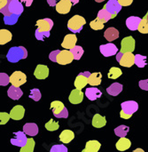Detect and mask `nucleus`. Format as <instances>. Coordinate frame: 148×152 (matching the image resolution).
<instances>
[{"label": "nucleus", "instance_id": "1", "mask_svg": "<svg viewBox=\"0 0 148 152\" xmlns=\"http://www.w3.org/2000/svg\"><path fill=\"white\" fill-rule=\"evenodd\" d=\"M28 57V51L23 46H13L11 47L6 54V58L8 61L16 63L22 59H26Z\"/></svg>", "mask_w": 148, "mask_h": 152}, {"label": "nucleus", "instance_id": "2", "mask_svg": "<svg viewBox=\"0 0 148 152\" xmlns=\"http://www.w3.org/2000/svg\"><path fill=\"white\" fill-rule=\"evenodd\" d=\"M86 20L83 17L80 15H75L67 21V28L74 34L79 33L83 29Z\"/></svg>", "mask_w": 148, "mask_h": 152}, {"label": "nucleus", "instance_id": "3", "mask_svg": "<svg viewBox=\"0 0 148 152\" xmlns=\"http://www.w3.org/2000/svg\"><path fill=\"white\" fill-rule=\"evenodd\" d=\"M91 73L90 71H84V72L78 74L74 83L75 88L78 90H82L83 88H84L85 86L89 84V77H91Z\"/></svg>", "mask_w": 148, "mask_h": 152}, {"label": "nucleus", "instance_id": "4", "mask_svg": "<svg viewBox=\"0 0 148 152\" xmlns=\"http://www.w3.org/2000/svg\"><path fill=\"white\" fill-rule=\"evenodd\" d=\"M13 134H14V137L10 140V142L12 145L17 146V147H20V148H23L27 145L28 139L27 138V136H26L27 134L24 132L19 131V132L14 133Z\"/></svg>", "mask_w": 148, "mask_h": 152}, {"label": "nucleus", "instance_id": "5", "mask_svg": "<svg viewBox=\"0 0 148 152\" xmlns=\"http://www.w3.org/2000/svg\"><path fill=\"white\" fill-rule=\"evenodd\" d=\"M10 81H11L12 86L20 87V86H22L23 84H25L27 82V76L23 72L17 70V71H14L11 75Z\"/></svg>", "mask_w": 148, "mask_h": 152}, {"label": "nucleus", "instance_id": "6", "mask_svg": "<svg viewBox=\"0 0 148 152\" xmlns=\"http://www.w3.org/2000/svg\"><path fill=\"white\" fill-rule=\"evenodd\" d=\"M135 50V39L132 37H126L121 42V51L122 53H133Z\"/></svg>", "mask_w": 148, "mask_h": 152}, {"label": "nucleus", "instance_id": "7", "mask_svg": "<svg viewBox=\"0 0 148 152\" xmlns=\"http://www.w3.org/2000/svg\"><path fill=\"white\" fill-rule=\"evenodd\" d=\"M36 31L38 32H50L53 27V21L50 18L38 20L36 21Z\"/></svg>", "mask_w": 148, "mask_h": 152}, {"label": "nucleus", "instance_id": "8", "mask_svg": "<svg viewBox=\"0 0 148 152\" xmlns=\"http://www.w3.org/2000/svg\"><path fill=\"white\" fill-rule=\"evenodd\" d=\"M74 56L70 50H62L57 57V62L60 65H67L73 61Z\"/></svg>", "mask_w": 148, "mask_h": 152}, {"label": "nucleus", "instance_id": "9", "mask_svg": "<svg viewBox=\"0 0 148 152\" xmlns=\"http://www.w3.org/2000/svg\"><path fill=\"white\" fill-rule=\"evenodd\" d=\"M99 50H100V53L105 57H110V56H113V55H115V54L118 53H117L118 52V48L113 43H108V44H106V45H101L99 46Z\"/></svg>", "mask_w": 148, "mask_h": 152}, {"label": "nucleus", "instance_id": "10", "mask_svg": "<svg viewBox=\"0 0 148 152\" xmlns=\"http://www.w3.org/2000/svg\"><path fill=\"white\" fill-rule=\"evenodd\" d=\"M121 107H122V111H123L125 114L131 117L139 110V104L135 101L124 102L121 104Z\"/></svg>", "mask_w": 148, "mask_h": 152}, {"label": "nucleus", "instance_id": "11", "mask_svg": "<svg viewBox=\"0 0 148 152\" xmlns=\"http://www.w3.org/2000/svg\"><path fill=\"white\" fill-rule=\"evenodd\" d=\"M122 5L118 2V0H109L104 6V8L112 14L113 18H115L117 13L122 10Z\"/></svg>", "mask_w": 148, "mask_h": 152}, {"label": "nucleus", "instance_id": "12", "mask_svg": "<svg viewBox=\"0 0 148 152\" xmlns=\"http://www.w3.org/2000/svg\"><path fill=\"white\" fill-rule=\"evenodd\" d=\"M76 42H77V37L75 34H67L65 36L61 46L67 50H71L75 46Z\"/></svg>", "mask_w": 148, "mask_h": 152}, {"label": "nucleus", "instance_id": "13", "mask_svg": "<svg viewBox=\"0 0 148 152\" xmlns=\"http://www.w3.org/2000/svg\"><path fill=\"white\" fill-rule=\"evenodd\" d=\"M121 66L131 68L135 64V55L132 53H125L123 54L121 61H119Z\"/></svg>", "mask_w": 148, "mask_h": 152}, {"label": "nucleus", "instance_id": "14", "mask_svg": "<svg viewBox=\"0 0 148 152\" xmlns=\"http://www.w3.org/2000/svg\"><path fill=\"white\" fill-rule=\"evenodd\" d=\"M72 5L70 0H60L56 5V11L60 14H67L70 12Z\"/></svg>", "mask_w": 148, "mask_h": 152}, {"label": "nucleus", "instance_id": "15", "mask_svg": "<svg viewBox=\"0 0 148 152\" xmlns=\"http://www.w3.org/2000/svg\"><path fill=\"white\" fill-rule=\"evenodd\" d=\"M8 6H9V10L13 14H17V15H20L23 12V5L21 4V2L20 0H11L8 3Z\"/></svg>", "mask_w": 148, "mask_h": 152}, {"label": "nucleus", "instance_id": "16", "mask_svg": "<svg viewBox=\"0 0 148 152\" xmlns=\"http://www.w3.org/2000/svg\"><path fill=\"white\" fill-rule=\"evenodd\" d=\"M25 114V109L21 105H16L14 106L10 112L11 118L13 120H20L23 118Z\"/></svg>", "mask_w": 148, "mask_h": 152}, {"label": "nucleus", "instance_id": "17", "mask_svg": "<svg viewBox=\"0 0 148 152\" xmlns=\"http://www.w3.org/2000/svg\"><path fill=\"white\" fill-rule=\"evenodd\" d=\"M34 76L37 79H45L49 76V69H48V67L45 66V65H42V64L37 65L36 69H35Z\"/></svg>", "mask_w": 148, "mask_h": 152}, {"label": "nucleus", "instance_id": "18", "mask_svg": "<svg viewBox=\"0 0 148 152\" xmlns=\"http://www.w3.org/2000/svg\"><path fill=\"white\" fill-rule=\"evenodd\" d=\"M68 100L72 104H79L83 100V93L82 92V90H78L75 88L70 93Z\"/></svg>", "mask_w": 148, "mask_h": 152}, {"label": "nucleus", "instance_id": "19", "mask_svg": "<svg viewBox=\"0 0 148 152\" xmlns=\"http://www.w3.org/2000/svg\"><path fill=\"white\" fill-rule=\"evenodd\" d=\"M142 19L138 16H131L126 20V26L130 30H137L141 23Z\"/></svg>", "mask_w": 148, "mask_h": 152}, {"label": "nucleus", "instance_id": "20", "mask_svg": "<svg viewBox=\"0 0 148 152\" xmlns=\"http://www.w3.org/2000/svg\"><path fill=\"white\" fill-rule=\"evenodd\" d=\"M85 95H86V97L90 101H96L97 99H99V97H101L102 93L97 87H93L92 86V87H89V88L86 89Z\"/></svg>", "mask_w": 148, "mask_h": 152}, {"label": "nucleus", "instance_id": "21", "mask_svg": "<svg viewBox=\"0 0 148 152\" xmlns=\"http://www.w3.org/2000/svg\"><path fill=\"white\" fill-rule=\"evenodd\" d=\"M7 94L9 96V98H11L12 100L14 101H18L23 94L22 90L20 87L14 86H11L7 91Z\"/></svg>", "mask_w": 148, "mask_h": 152}, {"label": "nucleus", "instance_id": "22", "mask_svg": "<svg viewBox=\"0 0 148 152\" xmlns=\"http://www.w3.org/2000/svg\"><path fill=\"white\" fill-rule=\"evenodd\" d=\"M23 132L31 137L36 136L38 134V126L35 123H27L23 126Z\"/></svg>", "mask_w": 148, "mask_h": 152}, {"label": "nucleus", "instance_id": "23", "mask_svg": "<svg viewBox=\"0 0 148 152\" xmlns=\"http://www.w3.org/2000/svg\"><path fill=\"white\" fill-rule=\"evenodd\" d=\"M104 37L108 42H112L119 37V31L115 28H113V27L108 28L106 29L104 33Z\"/></svg>", "mask_w": 148, "mask_h": 152}, {"label": "nucleus", "instance_id": "24", "mask_svg": "<svg viewBox=\"0 0 148 152\" xmlns=\"http://www.w3.org/2000/svg\"><path fill=\"white\" fill-rule=\"evenodd\" d=\"M131 146V142L127 139L126 137L123 138H120V140L116 142L115 147L119 151H125L127 150H129Z\"/></svg>", "mask_w": 148, "mask_h": 152}, {"label": "nucleus", "instance_id": "25", "mask_svg": "<svg viewBox=\"0 0 148 152\" xmlns=\"http://www.w3.org/2000/svg\"><path fill=\"white\" fill-rule=\"evenodd\" d=\"M75 138V134L71 130H64L59 134V141L63 143H69Z\"/></svg>", "mask_w": 148, "mask_h": 152}, {"label": "nucleus", "instance_id": "26", "mask_svg": "<svg viewBox=\"0 0 148 152\" xmlns=\"http://www.w3.org/2000/svg\"><path fill=\"white\" fill-rule=\"evenodd\" d=\"M123 91V85L120 83H113L107 88V93L112 96H117Z\"/></svg>", "mask_w": 148, "mask_h": 152}, {"label": "nucleus", "instance_id": "27", "mask_svg": "<svg viewBox=\"0 0 148 152\" xmlns=\"http://www.w3.org/2000/svg\"><path fill=\"white\" fill-rule=\"evenodd\" d=\"M107 125V120L105 117L100 116L99 114L94 115L92 118V126L96 128H102Z\"/></svg>", "mask_w": 148, "mask_h": 152}, {"label": "nucleus", "instance_id": "28", "mask_svg": "<svg viewBox=\"0 0 148 152\" xmlns=\"http://www.w3.org/2000/svg\"><path fill=\"white\" fill-rule=\"evenodd\" d=\"M101 147V144L98 141H89L85 144L84 151L86 152H98Z\"/></svg>", "mask_w": 148, "mask_h": 152}, {"label": "nucleus", "instance_id": "29", "mask_svg": "<svg viewBox=\"0 0 148 152\" xmlns=\"http://www.w3.org/2000/svg\"><path fill=\"white\" fill-rule=\"evenodd\" d=\"M65 108H66V107L64 106L63 102H59V101H54V102H52L51 103V107H50V109L52 110L54 116L59 115L60 112L63 111V110H64Z\"/></svg>", "mask_w": 148, "mask_h": 152}, {"label": "nucleus", "instance_id": "30", "mask_svg": "<svg viewBox=\"0 0 148 152\" xmlns=\"http://www.w3.org/2000/svg\"><path fill=\"white\" fill-rule=\"evenodd\" d=\"M101 78H102V74L100 72L91 73V77H89V85L92 86H99L101 83Z\"/></svg>", "mask_w": 148, "mask_h": 152}, {"label": "nucleus", "instance_id": "31", "mask_svg": "<svg viewBox=\"0 0 148 152\" xmlns=\"http://www.w3.org/2000/svg\"><path fill=\"white\" fill-rule=\"evenodd\" d=\"M12 35L7 29H1L0 30V45H5L12 40Z\"/></svg>", "mask_w": 148, "mask_h": 152}, {"label": "nucleus", "instance_id": "32", "mask_svg": "<svg viewBox=\"0 0 148 152\" xmlns=\"http://www.w3.org/2000/svg\"><path fill=\"white\" fill-rule=\"evenodd\" d=\"M99 20H100L102 22H104V23H106V22H107L110 19H113V16H112V14L110 13V12H108L105 8H103V9H101V10H99V12H98V17H97Z\"/></svg>", "mask_w": 148, "mask_h": 152}, {"label": "nucleus", "instance_id": "33", "mask_svg": "<svg viewBox=\"0 0 148 152\" xmlns=\"http://www.w3.org/2000/svg\"><path fill=\"white\" fill-rule=\"evenodd\" d=\"M129 131H130V127L129 126L122 125V126H119L118 127H116L115 129V134L116 136H118L120 138H123V137H126V135L128 134Z\"/></svg>", "mask_w": 148, "mask_h": 152}, {"label": "nucleus", "instance_id": "34", "mask_svg": "<svg viewBox=\"0 0 148 152\" xmlns=\"http://www.w3.org/2000/svg\"><path fill=\"white\" fill-rule=\"evenodd\" d=\"M70 52L72 53V54H73V56H74V60H76V61L80 60L81 57L83 56V53H84L83 47L80 46V45H75L74 48H72V49L70 50Z\"/></svg>", "mask_w": 148, "mask_h": 152}, {"label": "nucleus", "instance_id": "35", "mask_svg": "<svg viewBox=\"0 0 148 152\" xmlns=\"http://www.w3.org/2000/svg\"><path fill=\"white\" fill-rule=\"evenodd\" d=\"M123 74V71L119 69V68H116V67H112L107 74V77L108 78H111V79H116L118 78L119 77H121Z\"/></svg>", "mask_w": 148, "mask_h": 152}, {"label": "nucleus", "instance_id": "36", "mask_svg": "<svg viewBox=\"0 0 148 152\" xmlns=\"http://www.w3.org/2000/svg\"><path fill=\"white\" fill-rule=\"evenodd\" d=\"M19 17L20 15L13 14V13H12L9 16H4V22L5 25H14L18 21Z\"/></svg>", "mask_w": 148, "mask_h": 152}, {"label": "nucleus", "instance_id": "37", "mask_svg": "<svg viewBox=\"0 0 148 152\" xmlns=\"http://www.w3.org/2000/svg\"><path fill=\"white\" fill-rule=\"evenodd\" d=\"M135 64L139 68H144L147 63V57L143 56L141 54H137L135 55Z\"/></svg>", "mask_w": 148, "mask_h": 152}, {"label": "nucleus", "instance_id": "38", "mask_svg": "<svg viewBox=\"0 0 148 152\" xmlns=\"http://www.w3.org/2000/svg\"><path fill=\"white\" fill-rule=\"evenodd\" d=\"M35 141L33 138H29L28 141V143L25 147L21 148L20 152H33L35 149Z\"/></svg>", "mask_w": 148, "mask_h": 152}, {"label": "nucleus", "instance_id": "39", "mask_svg": "<svg viewBox=\"0 0 148 152\" xmlns=\"http://www.w3.org/2000/svg\"><path fill=\"white\" fill-rule=\"evenodd\" d=\"M90 26L92 29L94 30H100L104 28V22H102L100 20H99L98 18L93 20L92 21H91Z\"/></svg>", "mask_w": 148, "mask_h": 152}, {"label": "nucleus", "instance_id": "40", "mask_svg": "<svg viewBox=\"0 0 148 152\" xmlns=\"http://www.w3.org/2000/svg\"><path fill=\"white\" fill-rule=\"evenodd\" d=\"M45 128H46V130H48V131H51V132H52V131H56V130H58L59 129V123L58 122H56V121H54L53 119H50V121L49 122H47L46 124H45Z\"/></svg>", "mask_w": 148, "mask_h": 152}, {"label": "nucleus", "instance_id": "41", "mask_svg": "<svg viewBox=\"0 0 148 152\" xmlns=\"http://www.w3.org/2000/svg\"><path fill=\"white\" fill-rule=\"evenodd\" d=\"M139 31L142 34H148V20L146 16L141 20V23L139 27Z\"/></svg>", "mask_w": 148, "mask_h": 152}, {"label": "nucleus", "instance_id": "42", "mask_svg": "<svg viewBox=\"0 0 148 152\" xmlns=\"http://www.w3.org/2000/svg\"><path fill=\"white\" fill-rule=\"evenodd\" d=\"M42 95H41V92L39 89L37 88H34L30 91V94H29V98H31L32 100H34L35 102H38L41 99Z\"/></svg>", "mask_w": 148, "mask_h": 152}, {"label": "nucleus", "instance_id": "43", "mask_svg": "<svg viewBox=\"0 0 148 152\" xmlns=\"http://www.w3.org/2000/svg\"><path fill=\"white\" fill-rule=\"evenodd\" d=\"M50 152H68V151H67V148L65 145L57 144V145H53L51 148Z\"/></svg>", "mask_w": 148, "mask_h": 152}, {"label": "nucleus", "instance_id": "44", "mask_svg": "<svg viewBox=\"0 0 148 152\" xmlns=\"http://www.w3.org/2000/svg\"><path fill=\"white\" fill-rule=\"evenodd\" d=\"M10 77L6 73H0V86H5L10 83Z\"/></svg>", "mask_w": 148, "mask_h": 152}, {"label": "nucleus", "instance_id": "45", "mask_svg": "<svg viewBox=\"0 0 148 152\" xmlns=\"http://www.w3.org/2000/svg\"><path fill=\"white\" fill-rule=\"evenodd\" d=\"M35 36H36V38L37 40L44 41L45 37H50V32H38V31L36 30Z\"/></svg>", "mask_w": 148, "mask_h": 152}, {"label": "nucleus", "instance_id": "46", "mask_svg": "<svg viewBox=\"0 0 148 152\" xmlns=\"http://www.w3.org/2000/svg\"><path fill=\"white\" fill-rule=\"evenodd\" d=\"M11 118V116H10V114H8V113H5V112H1L0 113V124L1 125H5L8 121H9V119Z\"/></svg>", "mask_w": 148, "mask_h": 152}, {"label": "nucleus", "instance_id": "47", "mask_svg": "<svg viewBox=\"0 0 148 152\" xmlns=\"http://www.w3.org/2000/svg\"><path fill=\"white\" fill-rule=\"evenodd\" d=\"M59 50H55V51H52L50 54H49V59L53 61V62H57V57L59 53Z\"/></svg>", "mask_w": 148, "mask_h": 152}, {"label": "nucleus", "instance_id": "48", "mask_svg": "<svg viewBox=\"0 0 148 152\" xmlns=\"http://www.w3.org/2000/svg\"><path fill=\"white\" fill-rule=\"evenodd\" d=\"M139 87H140L142 90L148 91V79L140 80V81H139Z\"/></svg>", "mask_w": 148, "mask_h": 152}, {"label": "nucleus", "instance_id": "49", "mask_svg": "<svg viewBox=\"0 0 148 152\" xmlns=\"http://www.w3.org/2000/svg\"><path fill=\"white\" fill-rule=\"evenodd\" d=\"M0 12H1V13L2 14H4V16H9V15H11L12 14V12H10V10H9V6H8V4L7 5H5L4 7H3V8H1L0 9Z\"/></svg>", "mask_w": 148, "mask_h": 152}, {"label": "nucleus", "instance_id": "50", "mask_svg": "<svg viewBox=\"0 0 148 152\" xmlns=\"http://www.w3.org/2000/svg\"><path fill=\"white\" fill-rule=\"evenodd\" d=\"M55 117L57 118H67V117H68V111H67V108H65L62 112H60L59 115H57Z\"/></svg>", "mask_w": 148, "mask_h": 152}, {"label": "nucleus", "instance_id": "51", "mask_svg": "<svg viewBox=\"0 0 148 152\" xmlns=\"http://www.w3.org/2000/svg\"><path fill=\"white\" fill-rule=\"evenodd\" d=\"M122 6H129L132 4L133 0H118Z\"/></svg>", "mask_w": 148, "mask_h": 152}, {"label": "nucleus", "instance_id": "52", "mask_svg": "<svg viewBox=\"0 0 148 152\" xmlns=\"http://www.w3.org/2000/svg\"><path fill=\"white\" fill-rule=\"evenodd\" d=\"M59 1L60 0H47V3L50 6H56Z\"/></svg>", "mask_w": 148, "mask_h": 152}, {"label": "nucleus", "instance_id": "53", "mask_svg": "<svg viewBox=\"0 0 148 152\" xmlns=\"http://www.w3.org/2000/svg\"><path fill=\"white\" fill-rule=\"evenodd\" d=\"M120 117H121L122 118H123V119H129L130 118H131V116L125 114V113H124L123 111H122V110H121V112H120Z\"/></svg>", "mask_w": 148, "mask_h": 152}, {"label": "nucleus", "instance_id": "54", "mask_svg": "<svg viewBox=\"0 0 148 152\" xmlns=\"http://www.w3.org/2000/svg\"><path fill=\"white\" fill-rule=\"evenodd\" d=\"M33 1H34V0H20V2L25 3V5H26L27 7H29V6L32 4Z\"/></svg>", "mask_w": 148, "mask_h": 152}, {"label": "nucleus", "instance_id": "55", "mask_svg": "<svg viewBox=\"0 0 148 152\" xmlns=\"http://www.w3.org/2000/svg\"><path fill=\"white\" fill-rule=\"evenodd\" d=\"M8 3H9L8 0H0V9L3 8V7H4L5 5H7Z\"/></svg>", "mask_w": 148, "mask_h": 152}, {"label": "nucleus", "instance_id": "56", "mask_svg": "<svg viewBox=\"0 0 148 152\" xmlns=\"http://www.w3.org/2000/svg\"><path fill=\"white\" fill-rule=\"evenodd\" d=\"M123 53H122V52H119L117 54H116V61L119 62L120 61H121V59H122V56H123Z\"/></svg>", "mask_w": 148, "mask_h": 152}, {"label": "nucleus", "instance_id": "57", "mask_svg": "<svg viewBox=\"0 0 148 152\" xmlns=\"http://www.w3.org/2000/svg\"><path fill=\"white\" fill-rule=\"evenodd\" d=\"M70 2L73 4V5H75V4H76L79 3V0H70Z\"/></svg>", "mask_w": 148, "mask_h": 152}, {"label": "nucleus", "instance_id": "58", "mask_svg": "<svg viewBox=\"0 0 148 152\" xmlns=\"http://www.w3.org/2000/svg\"><path fill=\"white\" fill-rule=\"evenodd\" d=\"M133 152H145L144 151V150H142V149H136V150H134V151Z\"/></svg>", "mask_w": 148, "mask_h": 152}, {"label": "nucleus", "instance_id": "59", "mask_svg": "<svg viewBox=\"0 0 148 152\" xmlns=\"http://www.w3.org/2000/svg\"><path fill=\"white\" fill-rule=\"evenodd\" d=\"M97 3H101V2H103V1H105V0H95Z\"/></svg>", "mask_w": 148, "mask_h": 152}, {"label": "nucleus", "instance_id": "60", "mask_svg": "<svg viewBox=\"0 0 148 152\" xmlns=\"http://www.w3.org/2000/svg\"><path fill=\"white\" fill-rule=\"evenodd\" d=\"M146 18H147V20H148V12H147V13L146 14Z\"/></svg>", "mask_w": 148, "mask_h": 152}, {"label": "nucleus", "instance_id": "61", "mask_svg": "<svg viewBox=\"0 0 148 152\" xmlns=\"http://www.w3.org/2000/svg\"><path fill=\"white\" fill-rule=\"evenodd\" d=\"M82 152H86V151H84V150H83V151H82Z\"/></svg>", "mask_w": 148, "mask_h": 152}, {"label": "nucleus", "instance_id": "62", "mask_svg": "<svg viewBox=\"0 0 148 152\" xmlns=\"http://www.w3.org/2000/svg\"><path fill=\"white\" fill-rule=\"evenodd\" d=\"M8 1H11V0H8Z\"/></svg>", "mask_w": 148, "mask_h": 152}]
</instances>
